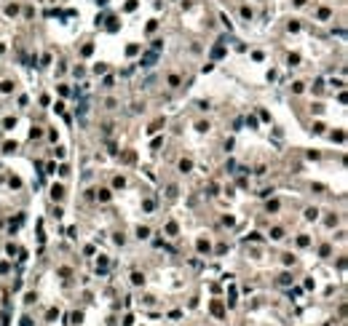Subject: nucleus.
Segmentation results:
<instances>
[{
	"mask_svg": "<svg viewBox=\"0 0 348 326\" xmlns=\"http://www.w3.org/2000/svg\"><path fill=\"white\" fill-rule=\"evenodd\" d=\"M155 59H158V51L145 53V56H142V67H153V64H155Z\"/></svg>",
	"mask_w": 348,
	"mask_h": 326,
	"instance_id": "1",
	"label": "nucleus"
},
{
	"mask_svg": "<svg viewBox=\"0 0 348 326\" xmlns=\"http://www.w3.org/2000/svg\"><path fill=\"white\" fill-rule=\"evenodd\" d=\"M212 313L217 315V318H222V315H225V307H222L220 300H214V302H212Z\"/></svg>",
	"mask_w": 348,
	"mask_h": 326,
	"instance_id": "2",
	"label": "nucleus"
},
{
	"mask_svg": "<svg viewBox=\"0 0 348 326\" xmlns=\"http://www.w3.org/2000/svg\"><path fill=\"white\" fill-rule=\"evenodd\" d=\"M131 283L134 286H142V283H145V275L142 273H131Z\"/></svg>",
	"mask_w": 348,
	"mask_h": 326,
	"instance_id": "3",
	"label": "nucleus"
},
{
	"mask_svg": "<svg viewBox=\"0 0 348 326\" xmlns=\"http://www.w3.org/2000/svg\"><path fill=\"white\" fill-rule=\"evenodd\" d=\"M51 195H54V200H59L62 195H64V190H62L59 185H54V187H51Z\"/></svg>",
	"mask_w": 348,
	"mask_h": 326,
	"instance_id": "4",
	"label": "nucleus"
},
{
	"mask_svg": "<svg viewBox=\"0 0 348 326\" xmlns=\"http://www.w3.org/2000/svg\"><path fill=\"white\" fill-rule=\"evenodd\" d=\"M270 238H273V241L284 238V230H281V227H273V230H270Z\"/></svg>",
	"mask_w": 348,
	"mask_h": 326,
	"instance_id": "5",
	"label": "nucleus"
},
{
	"mask_svg": "<svg viewBox=\"0 0 348 326\" xmlns=\"http://www.w3.org/2000/svg\"><path fill=\"white\" fill-rule=\"evenodd\" d=\"M193 168V160H180V171H190Z\"/></svg>",
	"mask_w": 348,
	"mask_h": 326,
	"instance_id": "6",
	"label": "nucleus"
},
{
	"mask_svg": "<svg viewBox=\"0 0 348 326\" xmlns=\"http://www.w3.org/2000/svg\"><path fill=\"white\" fill-rule=\"evenodd\" d=\"M56 315H59V310H56V307H51V310H48V313H46V318H48V321H54V318H56Z\"/></svg>",
	"mask_w": 348,
	"mask_h": 326,
	"instance_id": "7",
	"label": "nucleus"
},
{
	"mask_svg": "<svg viewBox=\"0 0 348 326\" xmlns=\"http://www.w3.org/2000/svg\"><path fill=\"white\" fill-rule=\"evenodd\" d=\"M166 233L169 235H177V225H174V222H169V225H166Z\"/></svg>",
	"mask_w": 348,
	"mask_h": 326,
	"instance_id": "8",
	"label": "nucleus"
},
{
	"mask_svg": "<svg viewBox=\"0 0 348 326\" xmlns=\"http://www.w3.org/2000/svg\"><path fill=\"white\" fill-rule=\"evenodd\" d=\"M96 270H99V273H105V270H107V259H105V257H102V259H99V265H96Z\"/></svg>",
	"mask_w": 348,
	"mask_h": 326,
	"instance_id": "9",
	"label": "nucleus"
},
{
	"mask_svg": "<svg viewBox=\"0 0 348 326\" xmlns=\"http://www.w3.org/2000/svg\"><path fill=\"white\" fill-rule=\"evenodd\" d=\"M305 217H308V219H316V217H319V211H316V209H308Z\"/></svg>",
	"mask_w": 348,
	"mask_h": 326,
	"instance_id": "10",
	"label": "nucleus"
},
{
	"mask_svg": "<svg viewBox=\"0 0 348 326\" xmlns=\"http://www.w3.org/2000/svg\"><path fill=\"white\" fill-rule=\"evenodd\" d=\"M289 281H292V275H289V273H284V275H281V278H279V283H284V286H287Z\"/></svg>",
	"mask_w": 348,
	"mask_h": 326,
	"instance_id": "11",
	"label": "nucleus"
},
{
	"mask_svg": "<svg viewBox=\"0 0 348 326\" xmlns=\"http://www.w3.org/2000/svg\"><path fill=\"white\" fill-rule=\"evenodd\" d=\"M137 235H139V238H147V235H150V230H147V227H139V230H137Z\"/></svg>",
	"mask_w": 348,
	"mask_h": 326,
	"instance_id": "12",
	"label": "nucleus"
},
{
	"mask_svg": "<svg viewBox=\"0 0 348 326\" xmlns=\"http://www.w3.org/2000/svg\"><path fill=\"white\" fill-rule=\"evenodd\" d=\"M198 251H209V243H206V241H198Z\"/></svg>",
	"mask_w": 348,
	"mask_h": 326,
	"instance_id": "13",
	"label": "nucleus"
},
{
	"mask_svg": "<svg viewBox=\"0 0 348 326\" xmlns=\"http://www.w3.org/2000/svg\"><path fill=\"white\" fill-rule=\"evenodd\" d=\"M13 123H16L13 118H6V120H3V126H6V128H13Z\"/></svg>",
	"mask_w": 348,
	"mask_h": 326,
	"instance_id": "14",
	"label": "nucleus"
},
{
	"mask_svg": "<svg viewBox=\"0 0 348 326\" xmlns=\"http://www.w3.org/2000/svg\"><path fill=\"white\" fill-rule=\"evenodd\" d=\"M99 200H110V193H107V190H99Z\"/></svg>",
	"mask_w": 348,
	"mask_h": 326,
	"instance_id": "15",
	"label": "nucleus"
},
{
	"mask_svg": "<svg viewBox=\"0 0 348 326\" xmlns=\"http://www.w3.org/2000/svg\"><path fill=\"white\" fill-rule=\"evenodd\" d=\"M83 321V313H73V324H80Z\"/></svg>",
	"mask_w": 348,
	"mask_h": 326,
	"instance_id": "16",
	"label": "nucleus"
},
{
	"mask_svg": "<svg viewBox=\"0 0 348 326\" xmlns=\"http://www.w3.org/2000/svg\"><path fill=\"white\" fill-rule=\"evenodd\" d=\"M21 326H32V318H21Z\"/></svg>",
	"mask_w": 348,
	"mask_h": 326,
	"instance_id": "17",
	"label": "nucleus"
}]
</instances>
